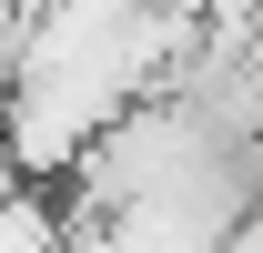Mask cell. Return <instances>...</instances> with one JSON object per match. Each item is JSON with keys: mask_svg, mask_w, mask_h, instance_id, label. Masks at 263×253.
Segmentation results:
<instances>
[{"mask_svg": "<svg viewBox=\"0 0 263 253\" xmlns=\"http://www.w3.org/2000/svg\"><path fill=\"white\" fill-rule=\"evenodd\" d=\"M0 253H71V213L41 183H21L10 203H0Z\"/></svg>", "mask_w": 263, "mask_h": 253, "instance_id": "cell-1", "label": "cell"}]
</instances>
